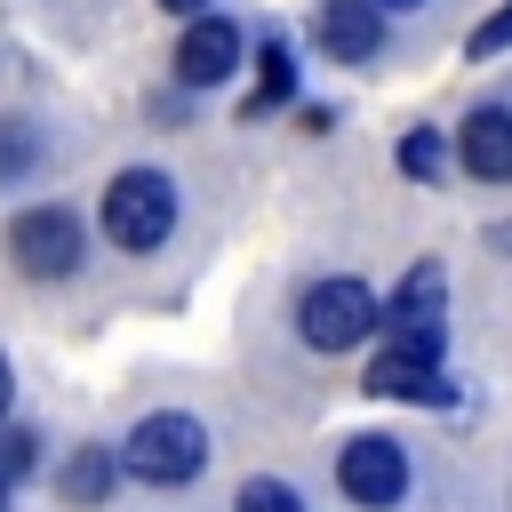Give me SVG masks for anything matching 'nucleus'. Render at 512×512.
Masks as SVG:
<instances>
[{"instance_id": "0eeeda50", "label": "nucleus", "mask_w": 512, "mask_h": 512, "mask_svg": "<svg viewBox=\"0 0 512 512\" xmlns=\"http://www.w3.org/2000/svg\"><path fill=\"white\" fill-rule=\"evenodd\" d=\"M360 392H376V400H416V408H448V400H456L440 352H416V344H384V352L368 360Z\"/></svg>"}, {"instance_id": "aec40b11", "label": "nucleus", "mask_w": 512, "mask_h": 512, "mask_svg": "<svg viewBox=\"0 0 512 512\" xmlns=\"http://www.w3.org/2000/svg\"><path fill=\"white\" fill-rule=\"evenodd\" d=\"M376 8H384V16H408V8H424V0H376Z\"/></svg>"}, {"instance_id": "f03ea898", "label": "nucleus", "mask_w": 512, "mask_h": 512, "mask_svg": "<svg viewBox=\"0 0 512 512\" xmlns=\"http://www.w3.org/2000/svg\"><path fill=\"white\" fill-rule=\"evenodd\" d=\"M168 232H176V184L160 168H120L104 184V240L128 256H152Z\"/></svg>"}, {"instance_id": "dca6fc26", "label": "nucleus", "mask_w": 512, "mask_h": 512, "mask_svg": "<svg viewBox=\"0 0 512 512\" xmlns=\"http://www.w3.org/2000/svg\"><path fill=\"white\" fill-rule=\"evenodd\" d=\"M464 48H472V64H488V56H504V48H512V0H504V8H496V16H480V24H472V40H464Z\"/></svg>"}, {"instance_id": "9b49d317", "label": "nucleus", "mask_w": 512, "mask_h": 512, "mask_svg": "<svg viewBox=\"0 0 512 512\" xmlns=\"http://www.w3.org/2000/svg\"><path fill=\"white\" fill-rule=\"evenodd\" d=\"M288 96H296V48H288L280 32H264V40H256V88H248L240 120L256 128V112H280Z\"/></svg>"}, {"instance_id": "a211bd4d", "label": "nucleus", "mask_w": 512, "mask_h": 512, "mask_svg": "<svg viewBox=\"0 0 512 512\" xmlns=\"http://www.w3.org/2000/svg\"><path fill=\"white\" fill-rule=\"evenodd\" d=\"M8 408H16V368H8V352H0V424H8Z\"/></svg>"}, {"instance_id": "4468645a", "label": "nucleus", "mask_w": 512, "mask_h": 512, "mask_svg": "<svg viewBox=\"0 0 512 512\" xmlns=\"http://www.w3.org/2000/svg\"><path fill=\"white\" fill-rule=\"evenodd\" d=\"M232 512H304V496H296L288 480H272V472H256V480H240V496H232Z\"/></svg>"}, {"instance_id": "6e6552de", "label": "nucleus", "mask_w": 512, "mask_h": 512, "mask_svg": "<svg viewBox=\"0 0 512 512\" xmlns=\"http://www.w3.org/2000/svg\"><path fill=\"white\" fill-rule=\"evenodd\" d=\"M232 72H240V24H232V16H216V8L184 16L176 80H184V88H216V80H232Z\"/></svg>"}, {"instance_id": "6ab92c4d", "label": "nucleus", "mask_w": 512, "mask_h": 512, "mask_svg": "<svg viewBox=\"0 0 512 512\" xmlns=\"http://www.w3.org/2000/svg\"><path fill=\"white\" fill-rule=\"evenodd\" d=\"M160 8H168V16H200L208 0H160Z\"/></svg>"}, {"instance_id": "412c9836", "label": "nucleus", "mask_w": 512, "mask_h": 512, "mask_svg": "<svg viewBox=\"0 0 512 512\" xmlns=\"http://www.w3.org/2000/svg\"><path fill=\"white\" fill-rule=\"evenodd\" d=\"M0 504H8V480H0Z\"/></svg>"}, {"instance_id": "9d476101", "label": "nucleus", "mask_w": 512, "mask_h": 512, "mask_svg": "<svg viewBox=\"0 0 512 512\" xmlns=\"http://www.w3.org/2000/svg\"><path fill=\"white\" fill-rule=\"evenodd\" d=\"M456 160L480 184H512V104H472L456 120Z\"/></svg>"}, {"instance_id": "f3484780", "label": "nucleus", "mask_w": 512, "mask_h": 512, "mask_svg": "<svg viewBox=\"0 0 512 512\" xmlns=\"http://www.w3.org/2000/svg\"><path fill=\"white\" fill-rule=\"evenodd\" d=\"M32 448H40V440H32L24 424H0V480H24V472H32Z\"/></svg>"}, {"instance_id": "423d86ee", "label": "nucleus", "mask_w": 512, "mask_h": 512, "mask_svg": "<svg viewBox=\"0 0 512 512\" xmlns=\"http://www.w3.org/2000/svg\"><path fill=\"white\" fill-rule=\"evenodd\" d=\"M384 344H416V352H448V272L424 256L408 264V280L384 304Z\"/></svg>"}, {"instance_id": "f8f14e48", "label": "nucleus", "mask_w": 512, "mask_h": 512, "mask_svg": "<svg viewBox=\"0 0 512 512\" xmlns=\"http://www.w3.org/2000/svg\"><path fill=\"white\" fill-rule=\"evenodd\" d=\"M112 472H120V448H72V464H64V504H104V496H112Z\"/></svg>"}, {"instance_id": "1a4fd4ad", "label": "nucleus", "mask_w": 512, "mask_h": 512, "mask_svg": "<svg viewBox=\"0 0 512 512\" xmlns=\"http://www.w3.org/2000/svg\"><path fill=\"white\" fill-rule=\"evenodd\" d=\"M312 40L328 64H376L384 56V8L376 0H320L312 8Z\"/></svg>"}, {"instance_id": "7ed1b4c3", "label": "nucleus", "mask_w": 512, "mask_h": 512, "mask_svg": "<svg viewBox=\"0 0 512 512\" xmlns=\"http://www.w3.org/2000/svg\"><path fill=\"white\" fill-rule=\"evenodd\" d=\"M384 328V304H376V288L368 280H312L304 296H296V336L312 344V352H352V344H368Z\"/></svg>"}, {"instance_id": "ddd939ff", "label": "nucleus", "mask_w": 512, "mask_h": 512, "mask_svg": "<svg viewBox=\"0 0 512 512\" xmlns=\"http://www.w3.org/2000/svg\"><path fill=\"white\" fill-rule=\"evenodd\" d=\"M400 176L440 184V176H448V136H440V128H408V136H400Z\"/></svg>"}, {"instance_id": "2eb2a0df", "label": "nucleus", "mask_w": 512, "mask_h": 512, "mask_svg": "<svg viewBox=\"0 0 512 512\" xmlns=\"http://www.w3.org/2000/svg\"><path fill=\"white\" fill-rule=\"evenodd\" d=\"M32 160H40L32 128H24V120H0V184H16V176H24Z\"/></svg>"}, {"instance_id": "f257e3e1", "label": "nucleus", "mask_w": 512, "mask_h": 512, "mask_svg": "<svg viewBox=\"0 0 512 512\" xmlns=\"http://www.w3.org/2000/svg\"><path fill=\"white\" fill-rule=\"evenodd\" d=\"M120 472L144 480V488H184V480H200V472H208V424L184 416V408H152L144 424H128Z\"/></svg>"}, {"instance_id": "39448f33", "label": "nucleus", "mask_w": 512, "mask_h": 512, "mask_svg": "<svg viewBox=\"0 0 512 512\" xmlns=\"http://www.w3.org/2000/svg\"><path fill=\"white\" fill-rule=\"evenodd\" d=\"M336 488L360 504V512H392L408 496V448L392 432H352L336 448Z\"/></svg>"}, {"instance_id": "20e7f679", "label": "nucleus", "mask_w": 512, "mask_h": 512, "mask_svg": "<svg viewBox=\"0 0 512 512\" xmlns=\"http://www.w3.org/2000/svg\"><path fill=\"white\" fill-rule=\"evenodd\" d=\"M80 248H88V232H80V216L64 200L16 208V224H8V256H16L24 280H72L80 272Z\"/></svg>"}]
</instances>
